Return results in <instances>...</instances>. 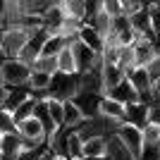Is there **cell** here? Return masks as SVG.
I'll list each match as a JSON object with an SVG mask.
<instances>
[{
	"instance_id": "obj_41",
	"label": "cell",
	"mask_w": 160,
	"mask_h": 160,
	"mask_svg": "<svg viewBox=\"0 0 160 160\" xmlns=\"http://www.w3.org/2000/svg\"><path fill=\"white\" fill-rule=\"evenodd\" d=\"M0 86H2V74H0Z\"/></svg>"
},
{
	"instance_id": "obj_37",
	"label": "cell",
	"mask_w": 160,
	"mask_h": 160,
	"mask_svg": "<svg viewBox=\"0 0 160 160\" xmlns=\"http://www.w3.org/2000/svg\"><path fill=\"white\" fill-rule=\"evenodd\" d=\"M146 69H148V77H151V84H153V81L160 77V53H158L153 60L146 65Z\"/></svg>"
},
{
	"instance_id": "obj_4",
	"label": "cell",
	"mask_w": 160,
	"mask_h": 160,
	"mask_svg": "<svg viewBox=\"0 0 160 160\" xmlns=\"http://www.w3.org/2000/svg\"><path fill=\"white\" fill-rule=\"evenodd\" d=\"M124 79L136 88L141 103L148 105V103H153V98H158V96L153 93V84H151V77H148L146 67H132V69H127V77H124Z\"/></svg>"
},
{
	"instance_id": "obj_1",
	"label": "cell",
	"mask_w": 160,
	"mask_h": 160,
	"mask_svg": "<svg viewBox=\"0 0 160 160\" xmlns=\"http://www.w3.org/2000/svg\"><path fill=\"white\" fill-rule=\"evenodd\" d=\"M79 93V72L77 74H62L55 72L50 77V86H48L46 96L48 98H58V100H69Z\"/></svg>"
},
{
	"instance_id": "obj_15",
	"label": "cell",
	"mask_w": 160,
	"mask_h": 160,
	"mask_svg": "<svg viewBox=\"0 0 160 160\" xmlns=\"http://www.w3.org/2000/svg\"><path fill=\"white\" fill-rule=\"evenodd\" d=\"M100 77H103V93H105V91L115 88L120 81H124L127 72H124L122 67H117V65H103V72H100Z\"/></svg>"
},
{
	"instance_id": "obj_14",
	"label": "cell",
	"mask_w": 160,
	"mask_h": 160,
	"mask_svg": "<svg viewBox=\"0 0 160 160\" xmlns=\"http://www.w3.org/2000/svg\"><path fill=\"white\" fill-rule=\"evenodd\" d=\"M108 139V146H105V160H134L132 153L127 151V146L122 143L120 139H117V134H110V136H105Z\"/></svg>"
},
{
	"instance_id": "obj_5",
	"label": "cell",
	"mask_w": 160,
	"mask_h": 160,
	"mask_svg": "<svg viewBox=\"0 0 160 160\" xmlns=\"http://www.w3.org/2000/svg\"><path fill=\"white\" fill-rule=\"evenodd\" d=\"M115 134H117V139L127 146V151L132 153V158L139 160L141 153H143V132H141L139 127H134V124L122 122V124H117Z\"/></svg>"
},
{
	"instance_id": "obj_23",
	"label": "cell",
	"mask_w": 160,
	"mask_h": 160,
	"mask_svg": "<svg viewBox=\"0 0 160 160\" xmlns=\"http://www.w3.org/2000/svg\"><path fill=\"white\" fill-rule=\"evenodd\" d=\"M67 43H69V41H67L65 36H60V33H50V36L46 38V43H43V48H41V55H53V58H55Z\"/></svg>"
},
{
	"instance_id": "obj_11",
	"label": "cell",
	"mask_w": 160,
	"mask_h": 160,
	"mask_svg": "<svg viewBox=\"0 0 160 160\" xmlns=\"http://www.w3.org/2000/svg\"><path fill=\"white\" fill-rule=\"evenodd\" d=\"M48 98V96H46ZM46 98H36V108H33V117L41 122V127H43V132H46V136L50 139L55 132H58V127H55V122L50 120V112H48V100Z\"/></svg>"
},
{
	"instance_id": "obj_33",
	"label": "cell",
	"mask_w": 160,
	"mask_h": 160,
	"mask_svg": "<svg viewBox=\"0 0 160 160\" xmlns=\"http://www.w3.org/2000/svg\"><path fill=\"white\" fill-rule=\"evenodd\" d=\"M148 14H151V31L155 38H160V5L158 2H148Z\"/></svg>"
},
{
	"instance_id": "obj_20",
	"label": "cell",
	"mask_w": 160,
	"mask_h": 160,
	"mask_svg": "<svg viewBox=\"0 0 160 160\" xmlns=\"http://www.w3.org/2000/svg\"><path fill=\"white\" fill-rule=\"evenodd\" d=\"M105 136H91L84 141V158H105Z\"/></svg>"
},
{
	"instance_id": "obj_18",
	"label": "cell",
	"mask_w": 160,
	"mask_h": 160,
	"mask_svg": "<svg viewBox=\"0 0 160 160\" xmlns=\"http://www.w3.org/2000/svg\"><path fill=\"white\" fill-rule=\"evenodd\" d=\"M29 96H31V88H29V86H12V88H7V96H5V103H2V108L12 112L14 108L19 105L22 100H27Z\"/></svg>"
},
{
	"instance_id": "obj_34",
	"label": "cell",
	"mask_w": 160,
	"mask_h": 160,
	"mask_svg": "<svg viewBox=\"0 0 160 160\" xmlns=\"http://www.w3.org/2000/svg\"><path fill=\"white\" fill-rule=\"evenodd\" d=\"M38 55H41V53H38V48H36V46H31V43H27V46H24V48L19 50V53H17V60L31 67V62L36 60Z\"/></svg>"
},
{
	"instance_id": "obj_3",
	"label": "cell",
	"mask_w": 160,
	"mask_h": 160,
	"mask_svg": "<svg viewBox=\"0 0 160 160\" xmlns=\"http://www.w3.org/2000/svg\"><path fill=\"white\" fill-rule=\"evenodd\" d=\"M0 74H2V86L12 88V86H27L29 77H31V67L19 62L17 58L0 62Z\"/></svg>"
},
{
	"instance_id": "obj_16",
	"label": "cell",
	"mask_w": 160,
	"mask_h": 160,
	"mask_svg": "<svg viewBox=\"0 0 160 160\" xmlns=\"http://www.w3.org/2000/svg\"><path fill=\"white\" fill-rule=\"evenodd\" d=\"M72 132H77V129L60 127L48 139V151H50V153H58V155H67V141H69V134Z\"/></svg>"
},
{
	"instance_id": "obj_43",
	"label": "cell",
	"mask_w": 160,
	"mask_h": 160,
	"mask_svg": "<svg viewBox=\"0 0 160 160\" xmlns=\"http://www.w3.org/2000/svg\"><path fill=\"white\" fill-rule=\"evenodd\" d=\"M0 136H2V134H0Z\"/></svg>"
},
{
	"instance_id": "obj_7",
	"label": "cell",
	"mask_w": 160,
	"mask_h": 160,
	"mask_svg": "<svg viewBox=\"0 0 160 160\" xmlns=\"http://www.w3.org/2000/svg\"><path fill=\"white\" fill-rule=\"evenodd\" d=\"M17 134H19L24 141H33V143H38V146H48V136L41 127V122L36 117H27V120L17 122Z\"/></svg>"
},
{
	"instance_id": "obj_6",
	"label": "cell",
	"mask_w": 160,
	"mask_h": 160,
	"mask_svg": "<svg viewBox=\"0 0 160 160\" xmlns=\"http://www.w3.org/2000/svg\"><path fill=\"white\" fill-rule=\"evenodd\" d=\"M69 46H72V53H74V60H77V69H79V72H86V69H91V67H96V65H103L100 53H93V50L88 46H84L79 38L69 41Z\"/></svg>"
},
{
	"instance_id": "obj_39",
	"label": "cell",
	"mask_w": 160,
	"mask_h": 160,
	"mask_svg": "<svg viewBox=\"0 0 160 160\" xmlns=\"http://www.w3.org/2000/svg\"><path fill=\"white\" fill-rule=\"evenodd\" d=\"M48 160H69L67 155H58V153H50L48 155Z\"/></svg>"
},
{
	"instance_id": "obj_10",
	"label": "cell",
	"mask_w": 160,
	"mask_h": 160,
	"mask_svg": "<svg viewBox=\"0 0 160 160\" xmlns=\"http://www.w3.org/2000/svg\"><path fill=\"white\" fill-rule=\"evenodd\" d=\"M124 122H127V124H134V127H139V129H143L148 124V105H146V103H141V100L124 105Z\"/></svg>"
},
{
	"instance_id": "obj_21",
	"label": "cell",
	"mask_w": 160,
	"mask_h": 160,
	"mask_svg": "<svg viewBox=\"0 0 160 160\" xmlns=\"http://www.w3.org/2000/svg\"><path fill=\"white\" fill-rule=\"evenodd\" d=\"M22 143H24V139H22L17 132L2 134V136H0V153H5V155H17V153L22 151Z\"/></svg>"
},
{
	"instance_id": "obj_27",
	"label": "cell",
	"mask_w": 160,
	"mask_h": 160,
	"mask_svg": "<svg viewBox=\"0 0 160 160\" xmlns=\"http://www.w3.org/2000/svg\"><path fill=\"white\" fill-rule=\"evenodd\" d=\"M48 100V112H50V120L55 122V127L60 129L65 124V105H62V100L58 98H46Z\"/></svg>"
},
{
	"instance_id": "obj_28",
	"label": "cell",
	"mask_w": 160,
	"mask_h": 160,
	"mask_svg": "<svg viewBox=\"0 0 160 160\" xmlns=\"http://www.w3.org/2000/svg\"><path fill=\"white\" fill-rule=\"evenodd\" d=\"M67 158L69 160H81L84 158V141L77 136V132L69 134V141H67Z\"/></svg>"
},
{
	"instance_id": "obj_32",
	"label": "cell",
	"mask_w": 160,
	"mask_h": 160,
	"mask_svg": "<svg viewBox=\"0 0 160 160\" xmlns=\"http://www.w3.org/2000/svg\"><path fill=\"white\" fill-rule=\"evenodd\" d=\"M10 132H17V127H14V117L10 110H5V108L0 105V134H10Z\"/></svg>"
},
{
	"instance_id": "obj_38",
	"label": "cell",
	"mask_w": 160,
	"mask_h": 160,
	"mask_svg": "<svg viewBox=\"0 0 160 160\" xmlns=\"http://www.w3.org/2000/svg\"><path fill=\"white\" fill-rule=\"evenodd\" d=\"M103 10V0H86V19L88 17H93L96 12H100ZM84 19V22H86Z\"/></svg>"
},
{
	"instance_id": "obj_31",
	"label": "cell",
	"mask_w": 160,
	"mask_h": 160,
	"mask_svg": "<svg viewBox=\"0 0 160 160\" xmlns=\"http://www.w3.org/2000/svg\"><path fill=\"white\" fill-rule=\"evenodd\" d=\"M48 153H50V151H48V146L24 148V151H19V153H17V158H14V160H43Z\"/></svg>"
},
{
	"instance_id": "obj_29",
	"label": "cell",
	"mask_w": 160,
	"mask_h": 160,
	"mask_svg": "<svg viewBox=\"0 0 160 160\" xmlns=\"http://www.w3.org/2000/svg\"><path fill=\"white\" fill-rule=\"evenodd\" d=\"M143 132V148H160V127L158 124H146Z\"/></svg>"
},
{
	"instance_id": "obj_8",
	"label": "cell",
	"mask_w": 160,
	"mask_h": 160,
	"mask_svg": "<svg viewBox=\"0 0 160 160\" xmlns=\"http://www.w3.org/2000/svg\"><path fill=\"white\" fill-rule=\"evenodd\" d=\"M100 98H103V93H91V91H79V93L74 96V103H77V108L81 110V115L86 117V120H93V117H98V105H100Z\"/></svg>"
},
{
	"instance_id": "obj_9",
	"label": "cell",
	"mask_w": 160,
	"mask_h": 160,
	"mask_svg": "<svg viewBox=\"0 0 160 160\" xmlns=\"http://www.w3.org/2000/svg\"><path fill=\"white\" fill-rule=\"evenodd\" d=\"M98 115L105 117V120L115 122V124H122L124 122V105L120 100L110 98V96H103L100 98V105H98Z\"/></svg>"
},
{
	"instance_id": "obj_13",
	"label": "cell",
	"mask_w": 160,
	"mask_h": 160,
	"mask_svg": "<svg viewBox=\"0 0 160 160\" xmlns=\"http://www.w3.org/2000/svg\"><path fill=\"white\" fill-rule=\"evenodd\" d=\"M79 41L84 43V46H88L93 53H100L103 50V46H105V36H100L98 31H96L91 24H81V29H79Z\"/></svg>"
},
{
	"instance_id": "obj_2",
	"label": "cell",
	"mask_w": 160,
	"mask_h": 160,
	"mask_svg": "<svg viewBox=\"0 0 160 160\" xmlns=\"http://www.w3.org/2000/svg\"><path fill=\"white\" fill-rule=\"evenodd\" d=\"M29 38H31V31H29V29L19 27V24L5 27V31H2V38H0L2 55H5L7 60H10V58H17V53H19L22 48L29 43Z\"/></svg>"
},
{
	"instance_id": "obj_24",
	"label": "cell",
	"mask_w": 160,
	"mask_h": 160,
	"mask_svg": "<svg viewBox=\"0 0 160 160\" xmlns=\"http://www.w3.org/2000/svg\"><path fill=\"white\" fill-rule=\"evenodd\" d=\"M33 108H36V96H29L27 100H22L19 105L12 110V117H14V127H17V122H22V120H27V117H31L33 115Z\"/></svg>"
},
{
	"instance_id": "obj_44",
	"label": "cell",
	"mask_w": 160,
	"mask_h": 160,
	"mask_svg": "<svg viewBox=\"0 0 160 160\" xmlns=\"http://www.w3.org/2000/svg\"><path fill=\"white\" fill-rule=\"evenodd\" d=\"M158 98H160V96H158Z\"/></svg>"
},
{
	"instance_id": "obj_26",
	"label": "cell",
	"mask_w": 160,
	"mask_h": 160,
	"mask_svg": "<svg viewBox=\"0 0 160 160\" xmlns=\"http://www.w3.org/2000/svg\"><path fill=\"white\" fill-rule=\"evenodd\" d=\"M110 19H112V17H110L108 12H103V10H100V12H96L93 17H88L86 24H91V27H93L100 36H108V33H110Z\"/></svg>"
},
{
	"instance_id": "obj_17",
	"label": "cell",
	"mask_w": 160,
	"mask_h": 160,
	"mask_svg": "<svg viewBox=\"0 0 160 160\" xmlns=\"http://www.w3.org/2000/svg\"><path fill=\"white\" fill-rule=\"evenodd\" d=\"M55 60H58V72H62V74H77V72H79V69H77V60H74V53H72V46H69V43H67L60 53L55 55Z\"/></svg>"
},
{
	"instance_id": "obj_22",
	"label": "cell",
	"mask_w": 160,
	"mask_h": 160,
	"mask_svg": "<svg viewBox=\"0 0 160 160\" xmlns=\"http://www.w3.org/2000/svg\"><path fill=\"white\" fill-rule=\"evenodd\" d=\"M50 77L53 74H43V72H33L31 69V77H29L27 86L31 88V93H46L48 86H50Z\"/></svg>"
},
{
	"instance_id": "obj_25",
	"label": "cell",
	"mask_w": 160,
	"mask_h": 160,
	"mask_svg": "<svg viewBox=\"0 0 160 160\" xmlns=\"http://www.w3.org/2000/svg\"><path fill=\"white\" fill-rule=\"evenodd\" d=\"M31 69L33 72H43V74H55L58 72V60L53 55H38L31 62Z\"/></svg>"
},
{
	"instance_id": "obj_30",
	"label": "cell",
	"mask_w": 160,
	"mask_h": 160,
	"mask_svg": "<svg viewBox=\"0 0 160 160\" xmlns=\"http://www.w3.org/2000/svg\"><path fill=\"white\" fill-rule=\"evenodd\" d=\"M117 67H122L124 72L136 67V58H134V48L132 46H120V53H117Z\"/></svg>"
},
{
	"instance_id": "obj_12",
	"label": "cell",
	"mask_w": 160,
	"mask_h": 160,
	"mask_svg": "<svg viewBox=\"0 0 160 160\" xmlns=\"http://www.w3.org/2000/svg\"><path fill=\"white\" fill-rule=\"evenodd\" d=\"M103 96H110V98L120 100L122 105H129V103H136V100H139V93H136V88H134L127 79H124V81H120V84H117L115 88L105 91Z\"/></svg>"
},
{
	"instance_id": "obj_42",
	"label": "cell",
	"mask_w": 160,
	"mask_h": 160,
	"mask_svg": "<svg viewBox=\"0 0 160 160\" xmlns=\"http://www.w3.org/2000/svg\"><path fill=\"white\" fill-rule=\"evenodd\" d=\"M151 2H158V5H160V0H151Z\"/></svg>"
},
{
	"instance_id": "obj_40",
	"label": "cell",
	"mask_w": 160,
	"mask_h": 160,
	"mask_svg": "<svg viewBox=\"0 0 160 160\" xmlns=\"http://www.w3.org/2000/svg\"><path fill=\"white\" fill-rule=\"evenodd\" d=\"M153 93H155V96H160V77L153 81Z\"/></svg>"
},
{
	"instance_id": "obj_36",
	"label": "cell",
	"mask_w": 160,
	"mask_h": 160,
	"mask_svg": "<svg viewBox=\"0 0 160 160\" xmlns=\"http://www.w3.org/2000/svg\"><path fill=\"white\" fill-rule=\"evenodd\" d=\"M148 124L160 127V98H153V103H148Z\"/></svg>"
},
{
	"instance_id": "obj_35",
	"label": "cell",
	"mask_w": 160,
	"mask_h": 160,
	"mask_svg": "<svg viewBox=\"0 0 160 160\" xmlns=\"http://www.w3.org/2000/svg\"><path fill=\"white\" fill-rule=\"evenodd\" d=\"M103 12H108L110 17H117L124 12V5H122V0H103Z\"/></svg>"
},
{
	"instance_id": "obj_19",
	"label": "cell",
	"mask_w": 160,
	"mask_h": 160,
	"mask_svg": "<svg viewBox=\"0 0 160 160\" xmlns=\"http://www.w3.org/2000/svg\"><path fill=\"white\" fill-rule=\"evenodd\" d=\"M62 105H65V124H62V127H67V129H77L81 122L86 120L72 98H69V100H62Z\"/></svg>"
}]
</instances>
